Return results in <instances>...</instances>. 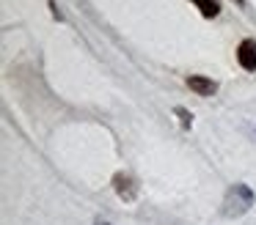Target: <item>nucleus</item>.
Segmentation results:
<instances>
[{
	"label": "nucleus",
	"mask_w": 256,
	"mask_h": 225,
	"mask_svg": "<svg viewBox=\"0 0 256 225\" xmlns=\"http://www.w3.org/2000/svg\"><path fill=\"white\" fill-rule=\"evenodd\" d=\"M250 206H254V192H250V187L248 184H234L232 190L226 192V201H223V217H228V220L242 217Z\"/></svg>",
	"instance_id": "nucleus-1"
},
{
	"label": "nucleus",
	"mask_w": 256,
	"mask_h": 225,
	"mask_svg": "<svg viewBox=\"0 0 256 225\" xmlns=\"http://www.w3.org/2000/svg\"><path fill=\"white\" fill-rule=\"evenodd\" d=\"M113 187H116V195L122 198L124 203H132L135 198H138V181L132 179L130 173H116L113 176Z\"/></svg>",
	"instance_id": "nucleus-2"
},
{
	"label": "nucleus",
	"mask_w": 256,
	"mask_h": 225,
	"mask_svg": "<svg viewBox=\"0 0 256 225\" xmlns=\"http://www.w3.org/2000/svg\"><path fill=\"white\" fill-rule=\"evenodd\" d=\"M237 60H240V66H242L245 71H256V41H254V38H245V41H240V47H237Z\"/></svg>",
	"instance_id": "nucleus-3"
},
{
	"label": "nucleus",
	"mask_w": 256,
	"mask_h": 225,
	"mask_svg": "<svg viewBox=\"0 0 256 225\" xmlns=\"http://www.w3.org/2000/svg\"><path fill=\"white\" fill-rule=\"evenodd\" d=\"M188 88H190V91H196L198 96H212V93L218 91L215 80H210V77H198V74L188 77Z\"/></svg>",
	"instance_id": "nucleus-4"
},
{
	"label": "nucleus",
	"mask_w": 256,
	"mask_h": 225,
	"mask_svg": "<svg viewBox=\"0 0 256 225\" xmlns=\"http://www.w3.org/2000/svg\"><path fill=\"white\" fill-rule=\"evenodd\" d=\"M190 3H196V5H198L201 16H206V19L218 16V11H220V3H218V0H190Z\"/></svg>",
	"instance_id": "nucleus-5"
},
{
	"label": "nucleus",
	"mask_w": 256,
	"mask_h": 225,
	"mask_svg": "<svg viewBox=\"0 0 256 225\" xmlns=\"http://www.w3.org/2000/svg\"><path fill=\"white\" fill-rule=\"evenodd\" d=\"M176 115L182 118V126H184V129H190V124H193V115H190L184 107H176Z\"/></svg>",
	"instance_id": "nucleus-6"
},
{
	"label": "nucleus",
	"mask_w": 256,
	"mask_h": 225,
	"mask_svg": "<svg viewBox=\"0 0 256 225\" xmlns=\"http://www.w3.org/2000/svg\"><path fill=\"white\" fill-rule=\"evenodd\" d=\"M96 225H110V223H102V220H96Z\"/></svg>",
	"instance_id": "nucleus-7"
},
{
	"label": "nucleus",
	"mask_w": 256,
	"mask_h": 225,
	"mask_svg": "<svg viewBox=\"0 0 256 225\" xmlns=\"http://www.w3.org/2000/svg\"><path fill=\"white\" fill-rule=\"evenodd\" d=\"M237 3H242V0H237Z\"/></svg>",
	"instance_id": "nucleus-8"
}]
</instances>
